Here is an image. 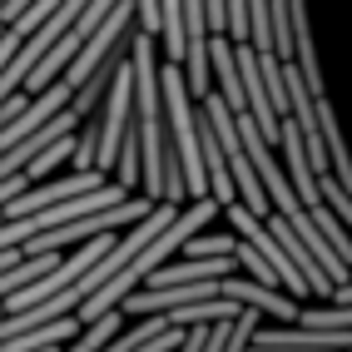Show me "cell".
<instances>
[{
    "mask_svg": "<svg viewBox=\"0 0 352 352\" xmlns=\"http://www.w3.org/2000/svg\"><path fill=\"white\" fill-rule=\"evenodd\" d=\"M243 352H333V347H253V342H248Z\"/></svg>",
    "mask_w": 352,
    "mask_h": 352,
    "instance_id": "cell-7",
    "label": "cell"
},
{
    "mask_svg": "<svg viewBox=\"0 0 352 352\" xmlns=\"http://www.w3.org/2000/svg\"><path fill=\"white\" fill-rule=\"evenodd\" d=\"M233 248H239L233 233H194V239L184 243L189 258H233Z\"/></svg>",
    "mask_w": 352,
    "mask_h": 352,
    "instance_id": "cell-6",
    "label": "cell"
},
{
    "mask_svg": "<svg viewBox=\"0 0 352 352\" xmlns=\"http://www.w3.org/2000/svg\"><path fill=\"white\" fill-rule=\"evenodd\" d=\"M347 352H352V347H347Z\"/></svg>",
    "mask_w": 352,
    "mask_h": 352,
    "instance_id": "cell-9",
    "label": "cell"
},
{
    "mask_svg": "<svg viewBox=\"0 0 352 352\" xmlns=\"http://www.w3.org/2000/svg\"><path fill=\"white\" fill-rule=\"evenodd\" d=\"M219 298H233L239 308H253V313H273V318H283V322H298V308H302V302L283 298L278 288H258L253 278H243V273H228L223 283H219Z\"/></svg>",
    "mask_w": 352,
    "mask_h": 352,
    "instance_id": "cell-3",
    "label": "cell"
},
{
    "mask_svg": "<svg viewBox=\"0 0 352 352\" xmlns=\"http://www.w3.org/2000/svg\"><path fill=\"white\" fill-rule=\"evenodd\" d=\"M109 184V174H69V179H50V184H30L20 199H10L6 208H0V219L6 223H15V219H30V214H40V208H50V204H65V199H80V194H95V189H104Z\"/></svg>",
    "mask_w": 352,
    "mask_h": 352,
    "instance_id": "cell-2",
    "label": "cell"
},
{
    "mask_svg": "<svg viewBox=\"0 0 352 352\" xmlns=\"http://www.w3.org/2000/svg\"><path fill=\"white\" fill-rule=\"evenodd\" d=\"M214 214H219V204H214V199H194V208H189V214H179V219H174V223L164 228L149 248H144V253H134L129 263H124L120 273H114L104 288H95V293H89V298H85V302H80V308L69 313V318H75V322L85 327V322H95V318L114 313V308H120V302H124V298H129L139 283H144V278H149V273H154V268H159V263H164V258H169L174 248H184V243L194 239V233H204L208 223H214Z\"/></svg>",
    "mask_w": 352,
    "mask_h": 352,
    "instance_id": "cell-1",
    "label": "cell"
},
{
    "mask_svg": "<svg viewBox=\"0 0 352 352\" xmlns=\"http://www.w3.org/2000/svg\"><path fill=\"white\" fill-rule=\"evenodd\" d=\"M318 199L327 204V208H333V219L352 233V194L342 189V184L333 179V169H327V174H318Z\"/></svg>",
    "mask_w": 352,
    "mask_h": 352,
    "instance_id": "cell-5",
    "label": "cell"
},
{
    "mask_svg": "<svg viewBox=\"0 0 352 352\" xmlns=\"http://www.w3.org/2000/svg\"><path fill=\"white\" fill-rule=\"evenodd\" d=\"M35 352H60V347H35Z\"/></svg>",
    "mask_w": 352,
    "mask_h": 352,
    "instance_id": "cell-8",
    "label": "cell"
},
{
    "mask_svg": "<svg viewBox=\"0 0 352 352\" xmlns=\"http://www.w3.org/2000/svg\"><path fill=\"white\" fill-rule=\"evenodd\" d=\"M258 69H263V89H268V109L283 120L288 114V85H283V60L278 55H258Z\"/></svg>",
    "mask_w": 352,
    "mask_h": 352,
    "instance_id": "cell-4",
    "label": "cell"
}]
</instances>
